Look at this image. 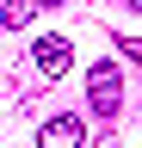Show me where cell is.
Here are the masks:
<instances>
[{"mask_svg":"<svg viewBox=\"0 0 142 148\" xmlns=\"http://www.w3.org/2000/svg\"><path fill=\"white\" fill-rule=\"evenodd\" d=\"M86 105H93L105 123L117 117V105H123V68H117V62H99V68H86Z\"/></svg>","mask_w":142,"mask_h":148,"instance_id":"1","label":"cell"},{"mask_svg":"<svg viewBox=\"0 0 142 148\" xmlns=\"http://www.w3.org/2000/svg\"><path fill=\"white\" fill-rule=\"evenodd\" d=\"M37 148H86V123L74 117V111H62V117H49L37 130Z\"/></svg>","mask_w":142,"mask_h":148,"instance_id":"2","label":"cell"},{"mask_svg":"<svg viewBox=\"0 0 142 148\" xmlns=\"http://www.w3.org/2000/svg\"><path fill=\"white\" fill-rule=\"evenodd\" d=\"M31 62H37L49 80H62L68 68H74V43L68 37H37V49H31Z\"/></svg>","mask_w":142,"mask_h":148,"instance_id":"3","label":"cell"},{"mask_svg":"<svg viewBox=\"0 0 142 148\" xmlns=\"http://www.w3.org/2000/svg\"><path fill=\"white\" fill-rule=\"evenodd\" d=\"M31 6H37V0H0V18H6V25L19 31L25 18H31Z\"/></svg>","mask_w":142,"mask_h":148,"instance_id":"4","label":"cell"},{"mask_svg":"<svg viewBox=\"0 0 142 148\" xmlns=\"http://www.w3.org/2000/svg\"><path fill=\"white\" fill-rule=\"evenodd\" d=\"M117 49H123V56H130V62L142 68V37H130V31H117Z\"/></svg>","mask_w":142,"mask_h":148,"instance_id":"5","label":"cell"},{"mask_svg":"<svg viewBox=\"0 0 142 148\" xmlns=\"http://www.w3.org/2000/svg\"><path fill=\"white\" fill-rule=\"evenodd\" d=\"M93 148H117V130H111V123H105V136H99Z\"/></svg>","mask_w":142,"mask_h":148,"instance_id":"6","label":"cell"},{"mask_svg":"<svg viewBox=\"0 0 142 148\" xmlns=\"http://www.w3.org/2000/svg\"><path fill=\"white\" fill-rule=\"evenodd\" d=\"M37 6H62V0H37Z\"/></svg>","mask_w":142,"mask_h":148,"instance_id":"7","label":"cell"},{"mask_svg":"<svg viewBox=\"0 0 142 148\" xmlns=\"http://www.w3.org/2000/svg\"><path fill=\"white\" fill-rule=\"evenodd\" d=\"M130 6H136V12H142V0H130Z\"/></svg>","mask_w":142,"mask_h":148,"instance_id":"8","label":"cell"}]
</instances>
